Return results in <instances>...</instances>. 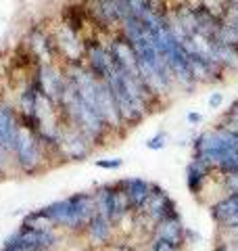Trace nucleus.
Instances as JSON below:
<instances>
[{"mask_svg":"<svg viewBox=\"0 0 238 251\" xmlns=\"http://www.w3.org/2000/svg\"><path fill=\"white\" fill-rule=\"evenodd\" d=\"M224 120H236L238 122V100H234V103L230 105V109L224 113Z\"/></svg>","mask_w":238,"mask_h":251,"instance_id":"393cba45","label":"nucleus"},{"mask_svg":"<svg viewBox=\"0 0 238 251\" xmlns=\"http://www.w3.org/2000/svg\"><path fill=\"white\" fill-rule=\"evenodd\" d=\"M57 107H59L61 120L69 126H73V128H77L94 147L102 145L109 138V134H111L109 126L84 103L82 97L77 94V90L73 88V84L69 80H67V88L63 92Z\"/></svg>","mask_w":238,"mask_h":251,"instance_id":"7ed1b4c3","label":"nucleus"},{"mask_svg":"<svg viewBox=\"0 0 238 251\" xmlns=\"http://www.w3.org/2000/svg\"><path fill=\"white\" fill-rule=\"evenodd\" d=\"M221 103H224V97H221V92H213L211 99H209V107L211 109H217Z\"/></svg>","mask_w":238,"mask_h":251,"instance_id":"a878e982","label":"nucleus"},{"mask_svg":"<svg viewBox=\"0 0 238 251\" xmlns=\"http://www.w3.org/2000/svg\"><path fill=\"white\" fill-rule=\"evenodd\" d=\"M186 120H188V124H198L203 120V115L201 113H194V111H190L188 115H186Z\"/></svg>","mask_w":238,"mask_h":251,"instance_id":"bb28decb","label":"nucleus"},{"mask_svg":"<svg viewBox=\"0 0 238 251\" xmlns=\"http://www.w3.org/2000/svg\"><path fill=\"white\" fill-rule=\"evenodd\" d=\"M19 132V120H17V109L13 103L0 99V147L11 155L15 151V140H17Z\"/></svg>","mask_w":238,"mask_h":251,"instance_id":"ddd939ff","label":"nucleus"},{"mask_svg":"<svg viewBox=\"0 0 238 251\" xmlns=\"http://www.w3.org/2000/svg\"><path fill=\"white\" fill-rule=\"evenodd\" d=\"M173 216H180V209L176 205V201L169 197L167 191H165L163 186H159L155 182L153 195H150V199L146 201L144 209H142L140 214H136V218L148 222L150 230H153V226L157 222H161V220H167V218H173Z\"/></svg>","mask_w":238,"mask_h":251,"instance_id":"9d476101","label":"nucleus"},{"mask_svg":"<svg viewBox=\"0 0 238 251\" xmlns=\"http://www.w3.org/2000/svg\"><path fill=\"white\" fill-rule=\"evenodd\" d=\"M213 251H238V241H226V243H215Z\"/></svg>","mask_w":238,"mask_h":251,"instance_id":"5701e85b","label":"nucleus"},{"mask_svg":"<svg viewBox=\"0 0 238 251\" xmlns=\"http://www.w3.org/2000/svg\"><path fill=\"white\" fill-rule=\"evenodd\" d=\"M9 166H13L11 155L6 153L2 147H0V176H4V174H6V170H9Z\"/></svg>","mask_w":238,"mask_h":251,"instance_id":"4be33fe9","label":"nucleus"},{"mask_svg":"<svg viewBox=\"0 0 238 251\" xmlns=\"http://www.w3.org/2000/svg\"><path fill=\"white\" fill-rule=\"evenodd\" d=\"M19 226H25V228H36V230H54V226L48 218H46L40 209H34V211H29V214L23 216L21 220V224ZM59 230V228H57Z\"/></svg>","mask_w":238,"mask_h":251,"instance_id":"a211bd4d","label":"nucleus"},{"mask_svg":"<svg viewBox=\"0 0 238 251\" xmlns=\"http://www.w3.org/2000/svg\"><path fill=\"white\" fill-rule=\"evenodd\" d=\"M0 251H57V249H31V247H23V245H2Z\"/></svg>","mask_w":238,"mask_h":251,"instance_id":"b1692460","label":"nucleus"},{"mask_svg":"<svg viewBox=\"0 0 238 251\" xmlns=\"http://www.w3.org/2000/svg\"><path fill=\"white\" fill-rule=\"evenodd\" d=\"M169 143V134L167 132H157V134L153 138H148L146 140V149H150V151H161V149H165Z\"/></svg>","mask_w":238,"mask_h":251,"instance_id":"aec40b11","label":"nucleus"},{"mask_svg":"<svg viewBox=\"0 0 238 251\" xmlns=\"http://www.w3.org/2000/svg\"><path fill=\"white\" fill-rule=\"evenodd\" d=\"M59 21L65 23L67 27L75 29L77 34H84L86 25L90 23V17H88V11H86L84 2L82 4H79V2H67V4H63Z\"/></svg>","mask_w":238,"mask_h":251,"instance_id":"f3484780","label":"nucleus"},{"mask_svg":"<svg viewBox=\"0 0 238 251\" xmlns=\"http://www.w3.org/2000/svg\"><path fill=\"white\" fill-rule=\"evenodd\" d=\"M40 211L50 220L54 228L71 234H84L86 226L96 214V205H94L92 193H73L65 199L52 201L48 205L40 207Z\"/></svg>","mask_w":238,"mask_h":251,"instance_id":"f03ea898","label":"nucleus"},{"mask_svg":"<svg viewBox=\"0 0 238 251\" xmlns=\"http://www.w3.org/2000/svg\"><path fill=\"white\" fill-rule=\"evenodd\" d=\"M194 157L207 161L215 176H226L238 172V132L226 126H213L211 130L201 132L192 140Z\"/></svg>","mask_w":238,"mask_h":251,"instance_id":"f257e3e1","label":"nucleus"},{"mask_svg":"<svg viewBox=\"0 0 238 251\" xmlns=\"http://www.w3.org/2000/svg\"><path fill=\"white\" fill-rule=\"evenodd\" d=\"M31 82L34 86L50 99L54 105H59L63 92L67 88V74L61 63H46V65H38L31 74Z\"/></svg>","mask_w":238,"mask_h":251,"instance_id":"0eeeda50","label":"nucleus"},{"mask_svg":"<svg viewBox=\"0 0 238 251\" xmlns=\"http://www.w3.org/2000/svg\"><path fill=\"white\" fill-rule=\"evenodd\" d=\"M115 232H117V226L111 222L107 216H102L96 211L88 222V226H86L84 237L88 239L92 247H109V245H113Z\"/></svg>","mask_w":238,"mask_h":251,"instance_id":"2eb2a0df","label":"nucleus"},{"mask_svg":"<svg viewBox=\"0 0 238 251\" xmlns=\"http://www.w3.org/2000/svg\"><path fill=\"white\" fill-rule=\"evenodd\" d=\"M29 54L34 57L38 65H46V63H59L57 46L52 40V31L44 21H36L25 29L23 34V42Z\"/></svg>","mask_w":238,"mask_h":251,"instance_id":"423d86ee","label":"nucleus"},{"mask_svg":"<svg viewBox=\"0 0 238 251\" xmlns=\"http://www.w3.org/2000/svg\"><path fill=\"white\" fill-rule=\"evenodd\" d=\"M61 243V230H36L25 228V226H17L9 237L4 239L2 245H23L31 249H57Z\"/></svg>","mask_w":238,"mask_h":251,"instance_id":"9b49d317","label":"nucleus"},{"mask_svg":"<svg viewBox=\"0 0 238 251\" xmlns=\"http://www.w3.org/2000/svg\"><path fill=\"white\" fill-rule=\"evenodd\" d=\"M92 195H94L96 211L102 216H107L115 226L123 224L125 220L134 216V211L130 207V201H128V197H125L123 188L119 186V182L100 184Z\"/></svg>","mask_w":238,"mask_h":251,"instance_id":"39448f33","label":"nucleus"},{"mask_svg":"<svg viewBox=\"0 0 238 251\" xmlns=\"http://www.w3.org/2000/svg\"><path fill=\"white\" fill-rule=\"evenodd\" d=\"M109 249H111V251H125V249H121V247H117V245H109Z\"/></svg>","mask_w":238,"mask_h":251,"instance_id":"cd10ccee","label":"nucleus"},{"mask_svg":"<svg viewBox=\"0 0 238 251\" xmlns=\"http://www.w3.org/2000/svg\"><path fill=\"white\" fill-rule=\"evenodd\" d=\"M50 31H52V40H54V46H57L61 65L84 61V44H86L84 34H77L75 29L67 27L65 23H61V21L54 23Z\"/></svg>","mask_w":238,"mask_h":251,"instance_id":"6e6552de","label":"nucleus"},{"mask_svg":"<svg viewBox=\"0 0 238 251\" xmlns=\"http://www.w3.org/2000/svg\"><path fill=\"white\" fill-rule=\"evenodd\" d=\"M94 151V145L86 138L82 132L73 126H69L63 122V130H61V143L57 149V157L63 161H84L88 159Z\"/></svg>","mask_w":238,"mask_h":251,"instance_id":"1a4fd4ad","label":"nucleus"},{"mask_svg":"<svg viewBox=\"0 0 238 251\" xmlns=\"http://www.w3.org/2000/svg\"><path fill=\"white\" fill-rule=\"evenodd\" d=\"M217 184L224 195H238V172L226 174V176H217ZM224 195H221V197H224Z\"/></svg>","mask_w":238,"mask_h":251,"instance_id":"6ab92c4d","label":"nucleus"},{"mask_svg":"<svg viewBox=\"0 0 238 251\" xmlns=\"http://www.w3.org/2000/svg\"><path fill=\"white\" fill-rule=\"evenodd\" d=\"M148 237L167 243V245L176 249H184L186 247V226L182 222V216H173V218L157 222Z\"/></svg>","mask_w":238,"mask_h":251,"instance_id":"f8f14e48","label":"nucleus"},{"mask_svg":"<svg viewBox=\"0 0 238 251\" xmlns=\"http://www.w3.org/2000/svg\"><path fill=\"white\" fill-rule=\"evenodd\" d=\"M117 182L123 188L125 197H128V201H130V207L134 211V216L140 214V211L144 209L146 201L150 199V195H153L155 182H150V180H146V178H138V176L123 178V180H117Z\"/></svg>","mask_w":238,"mask_h":251,"instance_id":"4468645a","label":"nucleus"},{"mask_svg":"<svg viewBox=\"0 0 238 251\" xmlns=\"http://www.w3.org/2000/svg\"><path fill=\"white\" fill-rule=\"evenodd\" d=\"M213 174H215V172H213V168L207 161H203L201 157L192 155V159H190V163L186 166V186H188V191L192 193L194 197L201 195L205 184L209 182V178Z\"/></svg>","mask_w":238,"mask_h":251,"instance_id":"dca6fc26","label":"nucleus"},{"mask_svg":"<svg viewBox=\"0 0 238 251\" xmlns=\"http://www.w3.org/2000/svg\"><path fill=\"white\" fill-rule=\"evenodd\" d=\"M94 166L100 170H119L123 166V159H96Z\"/></svg>","mask_w":238,"mask_h":251,"instance_id":"412c9836","label":"nucleus"},{"mask_svg":"<svg viewBox=\"0 0 238 251\" xmlns=\"http://www.w3.org/2000/svg\"><path fill=\"white\" fill-rule=\"evenodd\" d=\"M50 153L44 149V145L38 140L34 132L19 126L17 140H15V151H13V166L21 174L34 176L40 174L48 168L50 163Z\"/></svg>","mask_w":238,"mask_h":251,"instance_id":"20e7f679","label":"nucleus"}]
</instances>
